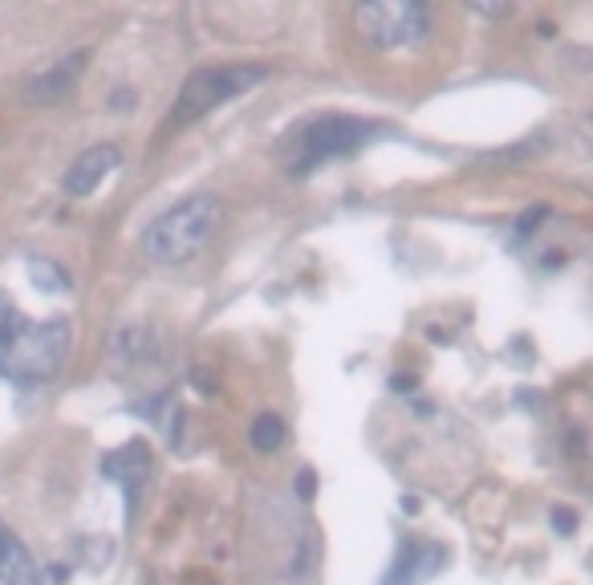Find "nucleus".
Masks as SVG:
<instances>
[{
    "label": "nucleus",
    "instance_id": "1",
    "mask_svg": "<svg viewBox=\"0 0 593 585\" xmlns=\"http://www.w3.org/2000/svg\"><path fill=\"white\" fill-rule=\"evenodd\" d=\"M220 224H224L220 195L195 192L188 200H179L175 208H167L159 220H151V228L143 232V256L151 264H163V269L188 264L212 244Z\"/></svg>",
    "mask_w": 593,
    "mask_h": 585
},
{
    "label": "nucleus",
    "instance_id": "2",
    "mask_svg": "<svg viewBox=\"0 0 593 585\" xmlns=\"http://www.w3.org/2000/svg\"><path fill=\"white\" fill-rule=\"evenodd\" d=\"M374 134H379V127L366 119H354V114H321V119H309L301 127H293L281 139L277 155H281L289 175H309V171L325 168L333 159L362 151Z\"/></svg>",
    "mask_w": 593,
    "mask_h": 585
},
{
    "label": "nucleus",
    "instance_id": "3",
    "mask_svg": "<svg viewBox=\"0 0 593 585\" xmlns=\"http://www.w3.org/2000/svg\"><path fill=\"white\" fill-rule=\"evenodd\" d=\"M269 78V65L261 61H224V65H203L179 85L175 107H171V127H191V122L208 119L212 110L228 107L232 98L249 94Z\"/></svg>",
    "mask_w": 593,
    "mask_h": 585
},
{
    "label": "nucleus",
    "instance_id": "4",
    "mask_svg": "<svg viewBox=\"0 0 593 585\" xmlns=\"http://www.w3.org/2000/svg\"><path fill=\"white\" fill-rule=\"evenodd\" d=\"M66 354H70V322L66 317H49V322L21 317L9 342V354H4V366H0V379L17 386H41L61 371Z\"/></svg>",
    "mask_w": 593,
    "mask_h": 585
},
{
    "label": "nucleus",
    "instance_id": "5",
    "mask_svg": "<svg viewBox=\"0 0 593 585\" xmlns=\"http://www.w3.org/2000/svg\"><path fill=\"white\" fill-rule=\"evenodd\" d=\"M354 29L374 49H419L435 33V12L423 0H362Z\"/></svg>",
    "mask_w": 593,
    "mask_h": 585
},
{
    "label": "nucleus",
    "instance_id": "6",
    "mask_svg": "<svg viewBox=\"0 0 593 585\" xmlns=\"http://www.w3.org/2000/svg\"><path fill=\"white\" fill-rule=\"evenodd\" d=\"M86 61H90V49H73V53H66L61 61L46 65L41 73H33V78L24 82V102H33V107H53V102H61V98H70L73 85L82 82Z\"/></svg>",
    "mask_w": 593,
    "mask_h": 585
},
{
    "label": "nucleus",
    "instance_id": "7",
    "mask_svg": "<svg viewBox=\"0 0 593 585\" xmlns=\"http://www.w3.org/2000/svg\"><path fill=\"white\" fill-rule=\"evenodd\" d=\"M119 159H122V151L114 143H98V147H90V151H82V155L70 163V171H66V180H61V192L73 195V200L90 195L98 183L107 180L110 171L119 168Z\"/></svg>",
    "mask_w": 593,
    "mask_h": 585
},
{
    "label": "nucleus",
    "instance_id": "8",
    "mask_svg": "<svg viewBox=\"0 0 593 585\" xmlns=\"http://www.w3.org/2000/svg\"><path fill=\"white\" fill-rule=\"evenodd\" d=\"M440 565H443L440 545H431V541H403L399 553H394V565L382 577V585H419L428 582L431 574H440Z\"/></svg>",
    "mask_w": 593,
    "mask_h": 585
},
{
    "label": "nucleus",
    "instance_id": "9",
    "mask_svg": "<svg viewBox=\"0 0 593 585\" xmlns=\"http://www.w3.org/2000/svg\"><path fill=\"white\" fill-rule=\"evenodd\" d=\"M102 476H110L114 484H122V492H127V504L134 508V501H139V488H143V480L151 476V447H147L143 440H131L127 447L110 452L107 460H102Z\"/></svg>",
    "mask_w": 593,
    "mask_h": 585
},
{
    "label": "nucleus",
    "instance_id": "10",
    "mask_svg": "<svg viewBox=\"0 0 593 585\" xmlns=\"http://www.w3.org/2000/svg\"><path fill=\"white\" fill-rule=\"evenodd\" d=\"M0 585H46L33 553L24 549L21 537L4 521H0Z\"/></svg>",
    "mask_w": 593,
    "mask_h": 585
},
{
    "label": "nucleus",
    "instance_id": "11",
    "mask_svg": "<svg viewBox=\"0 0 593 585\" xmlns=\"http://www.w3.org/2000/svg\"><path fill=\"white\" fill-rule=\"evenodd\" d=\"M289 431L281 423V415H257V423L249 427V443L257 447L261 455H273L277 447H285Z\"/></svg>",
    "mask_w": 593,
    "mask_h": 585
},
{
    "label": "nucleus",
    "instance_id": "12",
    "mask_svg": "<svg viewBox=\"0 0 593 585\" xmlns=\"http://www.w3.org/2000/svg\"><path fill=\"white\" fill-rule=\"evenodd\" d=\"M110 350H114L119 362H143L151 354V334H147L143 325H122L114 342H110Z\"/></svg>",
    "mask_w": 593,
    "mask_h": 585
},
{
    "label": "nucleus",
    "instance_id": "13",
    "mask_svg": "<svg viewBox=\"0 0 593 585\" xmlns=\"http://www.w3.org/2000/svg\"><path fill=\"white\" fill-rule=\"evenodd\" d=\"M29 281H33L41 293H66V289H70V273H66L58 261H49V256H33V261H29Z\"/></svg>",
    "mask_w": 593,
    "mask_h": 585
},
{
    "label": "nucleus",
    "instance_id": "14",
    "mask_svg": "<svg viewBox=\"0 0 593 585\" xmlns=\"http://www.w3.org/2000/svg\"><path fill=\"white\" fill-rule=\"evenodd\" d=\"M17 325H21V310L12 305L9 293H0V366H4V354H9V342L17 334Z\"/></svg>",
    "mask_w": 593,
    "mask_h": 585
},
{
    "label": "nucleus",
    "instance_id": "15",
    "mask_svg": "<svg viewBox=\"0 0 593 585\" xmlns=\"http://www.w3.org/2000/svg\"><path fill=\"white\" fill-rule=\"evenodd\" d=\"M296 496H301V501H313V496H318V472H313V467L296 472Z\"/></svg>",
    "mask_w": 593,
    "mask_h": 585
},
{
    "label": "nucleus",
    "instance_id": "16",
    "mask_svg": "<svg viewBox=\"0 0 593 585\" xmlns=\"http://www.w3.org/2000/svg\"><path fill=\"white\" fill-rule=\"evenodd\" d=\"M553 528L565 533V537H573V533H577V513H573V508H553Z\"/></svg>",
    "mask_w": 593,
    "mask_h": 585
},
{
    "label": "nucleus",
    "instance_id": "17",
    "mask_svg": "<svg viewBox=\"0 0 593 585\" xmlns=\"http://www.w3.org/2000/svg\"><path fill=\"white\" fill-rule=\"evenodd\" d=\"M468 9H472V12H484V17H509L512 4H475V0H472Z\"/></svg>",
    "mask_w": 593,
    "mask_h": 585
},
{
    "label": "nucleus",
    "instance_id": "18",
    "mask_svg": "<svg viewBox=\"0 0 593 585\" xmlns=\"http://www.w3.org/2000/svg\"><path fill=\"white\" fill-rule=\"evenodd\" d=\"M394 391H399V394H411V386H415V379H411V374H406V379H394Z\"/></svg>",
    "mask_w": 593,
    "mask_h": 585
}]
</instances>
